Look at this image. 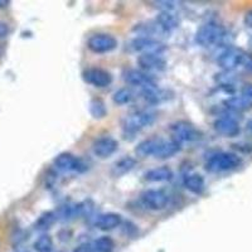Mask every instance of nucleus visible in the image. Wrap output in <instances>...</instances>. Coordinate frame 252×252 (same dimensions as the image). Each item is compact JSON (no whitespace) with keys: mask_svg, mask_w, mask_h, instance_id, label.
Segmentation results:
<instances>
[{"mask_svg":"<svg viewBox=\"0 0 252 252\" xmlns=\"http://www.w3.org/2000/svg\"><path fill=\"white\" fill-rule=\"evenodd\" d=\"M145 181L153 182V183H160V182H168L173 178V172L168 166H159L154 168L145 173Z\"/></svg>","mask_w":252,"mask_h":252,"instance_id":"obj_20","label":"nucleus"},{"mask_svg":"<svg viewBox=\"0 0 252 252\" xmlns=\"http://www.w3.org/2000/svg\"><path fill=\"white\" fill-rule=\"evenodd\" d=\"M9 4V1H5V0H0V8H4Z\"/></svg>","mask_w":252,"mask_h":252,"instance_id":"obj_36","label":"nucleus"},{"mask_svg":"<svg viewBox=\"0 0 252 252\" xmlns=\"http://www.w3.org/2000/svg\"><path fill=\"white\" fill-rule=\"evenodd\" d=\"M9 26L4 22H0V38H5L9 34Z\"/></svg>","mask_w":252,"mask_h":252,"instance_id":"obj_34","label":"nucleus"},{"mask_svg":"<svg viewBox=\"0 0 252 252\" xmlns=\"http://www.w3.org/2000/svg\"><path fill=\"white\" fill-rule=\"evenodd\" d=\"M250 42H251V47H252V38H251V40H250Z\"/></svg>","mask_w":252,"mask_h":252,"instance_id":"obj_38","label":"nucleus"},{"mask_svg":"<svg viewBox=\"0 0 252 252\" xmlns=\"http://www.w3.org/2000/svg\"><path fill=\"white\" fill-rule=\"evenodd\" d=\"M157 120V114L148 110H141V111L132 112L130 115H126L123 120V130L125 135H134L140 130L149 127Z\"/></svg>","mask_w":252,"mask_h":252,"instance_id":"obj_1","label":"nucleus"},{"mask_svg":"<svg viewBox=\"0 0 252 252\" xmlns=\"http://www.w3.org/2000/svg\"><path fill=\"white\" fill-rule=\"evenodd\" d=\"M242 96L252 101V83H246L242 87Z\"/></svg>","mask_w":252,"mask_h":252,"instance_id":"obj_32","label":"nucleus"},{"mask_svg":"<svg viewBox=\"0 0 252 252\" xmlns=\"http://www.w3.org/2000/svg\"><path fill=\"white\" fill-rule=\"evenodd\" d=\"M130 48L135 52H140L141 55H163L166 47L161 42L153 38L138 37L130 43Z\"/></svg>","mask_w":252,"mask_h":252,"instance_id":"obj_8","label":"nucleus"},{"mask_svg":"<svg viewBox=\"0 0 252 252\" xmlns=\"http://www.w3.org/2000/svg\"><path fill=\"white\" fill-rule=\"evenodd\" d=\"M224 106L236 112H245L252 109V101L244 96H232L224 101Z\"/></svg>","mask_w":252,"mask_h":252,"instance_id":"obj_22","label":"nucleus"},{"mask_svg":"<svg viewBox=\"0 0 252 252\" xmlns=\"http://www.w3.org/2000/svg\"><path fill=\"white\" fill-rule=\"evenodd\" d=\"M215 130L220 135L228 136V138H233L240 132V125H238L237 120H235L231 116H222L218 118L213 124Z\"/></svg>","mask_w":252,"mask_h":252,"instance_id":"obj_14","label":"nucleus"},{"mask_svg":"<svg viewBox=\"0 0 252 252\" xmlns=\"http://www.w3.org/2000/svg\"><path fill=\"white\" fill-rule=\"evenodd\" d=\"M157 24L161 28V31L165 34H169L170 32L177 29L179 27V18L174 14L173 12H161L158 14L157 19H155Z\"/></svg>","mask_w":252,"mask_h":252,"instance_id":"obj_15","label":"nucleus"},{"mask_svg":"<svg viewBox=\"0 0 252 252\" xmlns=\"http://www.w3.org/2000/svg\"><path fill=\"white\" fill-rule=\"evenodd\" d=\"M182 144H179L175 140H161L160 146L158 149L157 154L154 155V158L157 159H169V158L174 157L177 153L181 152Z\"/></svg>","mask_w":252,"mask_h":252,"instance_id":"obj_19","label":"nucleus"},{"mask_svg":"<svg viewBox=\"0 0 252 252\" xmlns=\"http://www.w3.org/2000/svg\"><path fill=\"white\" fill-rule=\"evenodd\" d=\"M91 245L96 250V252H112L115 249L114 241L107 236H102V237L94 240Z\"/></svg>","mask_w":252,"mask_h":252,"instance_id":"obj_26","label":"nucleus"},{"mask_svg":"<svg viewBox=\"0 0 252 252\" xmlns=\"http://www.w3.org/2000/svg\"><path fill=\"white\" fill-rule=\"evenodd\" d=\"M138 63L145 73L161 72L166 68V62L161 55H141L139 56Z\"/></svg>","mask_w":252,"mask_h":252,"instance_id":"obj_13","label":"nucleus"},{"mask_svg":"<svg viewBox=\"0 0 252 252\" xmlns=\"http://www.w3.org/2000/svg\"><path fill=\"white\" fill-rule=\"evenodd\" d=\"M123 76L125 82L132 85V86L140 87L141 90L157 85L149 73H145V72L140 71V69H126Z\"/></svg>","mask_w":252,"mask_h":252,"instance_id":"obj_11","label":"nucleus"},{"mask_svg":"<svg viewBox=\"0 0 252 252\" xmlns=\"http://www.w3.org/2000/svg\"><path fill=\"white\" fill-rule=\"evenodd\" d=\"M140 199L146 208L152 211H161L169 203V197L160 189H148L141 193Z\"/></svg>","mask_w":252,"mask_h":252,"instance_id":"obj_9","label":"nucleus"},{"mask_svg":"<svg viewBox=\"0 0 252 252\" xmlns=\"http://www.w3.org/2000/svg\"><path fill=\"white\" fill-rule=\"evenodd\" d=\"M247 130L252 134V120L249 121V124H247Z\"/></svg>","mask_w":252,"mask_h":252,"instance_id":"obj_37","label":"nucleus"},{"mask_svg":"<svg viewBox=\"0 0 252 252\" xmlns=\"http://www.w3.org/2000/svg\"><path fill=\"white\" fill-rule=\"evenodd\" d=\"M136 165V160L132 157H124L123 159L118 160L112 165L111 175L112 177H123L132 170Z\"/></svg>","mask_w":252,"mask_h":252,"instance_id":"obj_21","label":"nucleus"},{"mask_svg":"<svg viewBox=\"0 0 252 252\" xmlns=\"http://www.w3.org/2000/svg\"><path fill=\"white\" fill-rule=\"evenodd\" d=\"M247 53H245L242 49H238L236 47L224 49L220 56H218L217 63L220 68H223L226 72H232L233 69L242 67L245 57Z\"/></svg>","mask_w":252,"mask_h":252,"instance_id":"obj_5","label":"nucleus"},{"mask_svg":"<svg viewBox=\"0 0 252 252\" xmlns=\"http://www.w3.org/2000/svg\"><path fill=\"white\" fill-rule=\"evenodd\" d=\"M245 24H246L247 28H251L252 29V9L249 10L245 15Z\"/></svg>","mask_w":252,"mask_h":252,"instance_id":"obj_35","label":"nucleus"},{"mask_svg":"<svg viewBox=\"0 0 252 252\" xmlns=\"http://www.w3.org/2000/svg\"><path fill=\"white\" fill-rule=\"evenodd\" d=\"M183 184L189 192L194 193V194H202L206 189L204 178L198 173H188L184 175Z\"/></svg>","mask_w":252,"mask_h":252,"instance_id":"obj_16","label":"nucleus"},{"mask_svg":"<svg viewBox=\"0 0 252 252\" xmlns=\"http://www.w3.org/2000/svg\"><path fill=\"white\" fill-rule=\"evenodd\" d=\"M57 220V216L55 212H46L38 218L35 222V229L37 231H46V229L51 228V226Z\"/></svg>","mask_w":252,"mask_h":252,"instance_id":"obj_25","label":"nucleus"},{"mask_svg":"<svg viewBox=\"0 0 252 252\" xmlns=\"http://www.w3.org/2000/svg\"><path fill=\"white\" fill-rule=\"evenodd\" d=\"M216 81L220 83L222 87H231L232 89L235 86L236 82V77L233 75H231L229 72H224V73H220V75L216 76Z\"/></svg>","mask_w":252,"mask_h":252,"instance_id":"obj_29","label":"nucleus"},{"mask_svg":"<svg viewBox=\"0 0 252 252\" xmlns=\"http://www.w3.org/2000/svg\"><path fill=\"white\" fill-rule=\"evenodd\" d=\"M119 148V143L111 136H101L92 144V150L96 157L105 159L114 154Z\"/></svg>","mask_w":252,"mask_h":252,"instance_id":"obj_12","label":"nucleus"},{"mask_svg":"<svg viewBox=\"0 0 252 252\" xmlns=\"http://www.w3.org/2000/svg\"><path fill=\"white\" fill-rule=\"evenodd\" d=\"M242 67H244L245 69H246L249 73H251L252 75V56L250 55H246V57H245V61H244V64H242Z\"/></svg>","mask_w":252,"mask_h":252,"instance_id":"obj_33","label":"nucleus"},{"mask_svg":"<svg viewBox=\"0 0 252 252\" xmlns=\"http://www.w3.org/2000/svg\"><path fill=\"white\" fill-rule=\"evenodd\" d=\"M73 252H96V250L94 249V246L91 244H83L76 247Z\"/></svg>","mask_w":252,"mask_h":252,"instance_id":"obj_31","label":"nucleus"},{"mask_svg":"<svg viewBox=\"0 0 252 252\" xmlns=\"http://www.w3.org/2000/svg\"><path fill=\"white\" fill-rule=\"evenodd\" d=\"M90 114L94 116V119H102L106 116L107 109L106 105L101 98H94L90 102Z\"/></svg>","mask_w":252,"mask_h":252,"instance_id":"obj_24","label":"nucleus"},{"mask_svg":"<svg viewBox=\"0 0 252 252\" xmlns=\"http://www.w3.org/2000/svg\"><path fill=\"white\" fill-rule=\"evenodd\" d=\"M87 47L94 53H109V52L114 51L118 47V39L111 34H106V33H97L90 37L87 40Z\"/></svg>","mask_w":252,"mask_h":252,"instance_id":"obj_6","label":"nucleus"},{"mask_svg":"<svg viewBox=\"0 0 252 252\" xmlns=\"http://www.w3.org/2000/svg\"><path fill=\"white\" fill-rule=\"evenodd\" d=\"M132 98H134V94H132L131 90L127 89V87L118 90V91L114 94V96H112V101H114L116 105H126V103L131 102Z\"/></svg>","mask_w":252,"mask_h":252,"instance_id":"obj_27","label":"nucleus"},{"mask_svg":"<svg viewBox=\"0 0 252 252\" xmlns=\"http://www.w3.org/2000/svg\"><path fill=\"white\" fill-rule=\"evenodd\" d=\"M82 76L83 80L87 83L94 87H100V89L110 86L112 82V76L109 72L102 68H98V67H92V68L86 69Z\"/></svg>","mask_w":252,"mask_h":252,"instance_id":"obj_10","label":"nucleus"},{"mask_svg":"<svg viewBox=\"0 0 252 252\" xmlns=\"http://www.w3.org/2000/svg\"><path fill=\"white\" fill-rule=\"evenodd\" d=\"M161 140H163V139L160 138L146 139V140L141 141V143L136 146L135 153H136L138 157H141V158L154 157V155L157 154L158 149H159V146H160Z\"/></svg>","mask_w":252,"mask_h":252,"instance_id":"obj_17","label":"nucleus"},{"mask_svg":"<svg viewBox=\"0 0 252 252\" xmlns=\"http://www.w3.org/2000/svg\"><path fill=\"white\" fill-rule=\"evenodd\" d=\"M154 4L157 8L161 9V12H173V10L178 9V6H179V3H177V1H166V0L155 1Z\"/></svg>","mask_w":252,"mask_h":252,"instance_id":"obj_30","label":"nucleus"},{"mask_svg":"<svg viewBox=\"0 0 252 252\" xmlns=\"http://www.w3.org/2000/svg\"><path fill=\"white\" fill-rule=\"evenodd\" d=\"M53 164L61 172H75L83 173L87 169V165L82 161V159L75 157L71 153H61L55 158Z\"/></svg>","mask_w":252,"mask_h":252,"instance_id":"obj_7","label":"nucleus"},{"mask_svg":"<svg viewBox=\"0 0 252 252\" xmlns=\"http://www.w3.org/2000/svg\"><path fill=\"white\" fill-rule=\"evenodd\" d=\"M121 216L118 213H105L100 215L96 220H94V226L102 231H111L121 224Z\"/></svg>","mask_w":252,"mask_h":252,"instance_id":"obj_18","label":"nucleus"},{"mask_svg":"<svg viewBox=\"0 0 252 252\" xmlns=\"http://www.w3.org/2000/svg\"><path fill=\"white\" fill-rule=\"evenodd\" d=\"M226 35V29L220 24L209 22L203 24L195 33V43L202 47H211L220 43Z\"/></svg>","mask_w":252,"mask_h":252,"instance_id":"obj_2","label":"nucleus"},{"mask_svg":"<svg viewBox=\"0 0 252 252\" xmlns=\"http://www.w3.org/2000/svg\"><path fill=\"white\" fill-rule=\"evenodd\" d=\"M241 165V158L233 153H217L209 158L206 169L211 173L228 172Z\"/></svg>","mask_w":252,"mask_h":252,"instance_id":"obj_3","label":"nucleus"},{"mask_svg":"<svg viewBox=\"0 0 252 252\" xmlns=\"http://www.w3.org/2000/svg\"><path fill=\"white\" fill-rule=\"evenodd\" d=\"M141 94H143L144 98L150 103H160L161 101L168 98V94L165 91H163V90L158 89L157 85L141 90Z\"/></svg>","mask_w":252,"mask_h":252,"instance_id":"obj_23","label":"nucleus"},{"mask_svg":"<svg viewBox=\"0 0 252 252\" xmlns=\"http://www.w3.org/2000/svg\"><path fill=\"white\" fill-rule=\"evenodd\" d=\"M170 132H172L173 140L182 143H192L202 138V132L195 127L193 124L188 121H177L170 125Z\"/></svg>","mask_w":252,"mask_h":252,"instance_id":"obj_4","label":"nucleus"},{"mask_svg":"<svg viewBox=\"0 0 252 252\" xmlns=\"http://www.w3.org/2000/svg\"><path fill=\"white\" fill-rule=\"evenodd\" d=\"M34 250L37 252H52L53 251V240L49 235H42L34 242Z\"/></svg>","mask_w":252,"mask_h":252,"instance_id":"obj_28","label":"nucleus"}]
</instances>
